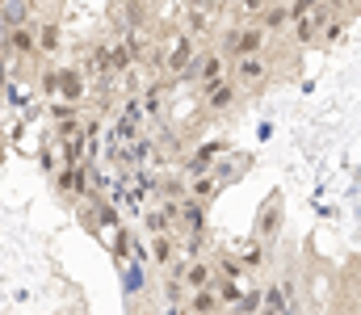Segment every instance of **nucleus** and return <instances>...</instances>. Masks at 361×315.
I'll use <instances>...</instances> for the list:
<instances>
[{"mask_svg":"<svg viewBox=\"0 0 361 315\" xmlns=\"http://www.w3.org/2000/svg\"><path fill=\"white\" fill-rule=\"evenodd\" d=\"M173 257H177V240H173V235H152V265L169 269Z\"/></svg>","mask_w":361,"mask_h":315,"instance_id":"nucleus-15","label":"nucleus"},{"mask_svg":"<svg viewBox=\"0 0 361 315\" xmlns=\"http://www.w3.org/2000/svg\"><path fill=\"white\" fill-rule=\"evenodd\" d=\"M47 93H59L63 105L85 101V72L80 68H59L55 76H47Z\"/></svg>","mask_w":361,"mask_h":315,"instance_id":"nucleus-2","label":"nucleus"},{"mask_svg":"<svg viewBox=\"0 0 361 315\" xmlns=\"http://www.w3.org/2000/svg\"><path fill=\"white\" fill-rule=\"evenodd\" d=\"M261 307H265V290H244V299H240V307H235V311H240V315H257Z\"/></svg>","mask_w":361,"mask_h":315,"instance_id":"nucleus-17","label":"nucleus"},{"mask_svg":"<svg viewBox=\"0 0 361 315\" xmlns=\"http://www.w3.org/2000/svg\"><path fill=\"white\" fill-rule=\"evenodd\" d=\"M214 190H219V177H197V181H193V185H189V198H193V202H202V206H206V202H210V198H214Z\"/></svg>","mask_w":361,"mask_h":315,"instance_id":"nucleus-16","label":"nucleus"},{"mask_svg":"<svg viewBox=\"0 0 361 315\" xmlns=\"http://www.w3.org/2000/svg\"><path fill=\"white\" fill-rule=\"evenodd\" d=\"M336 4H357V0H336Z\"/></svg>","mask_w":361,"mask_h":315,"instance_id":"nucleus-21","label":"nucleus"},{"mask_svg":"<svg viewBox=\"0 0 361 315\" xmlns=\"http://www.w3.org/2000/svg\"><path fill=\"white\" fill-rule=\"evenodd\" d=\"M261 311H265V315H281V311H286V290H277V286L265 290V307H261Z\"/></svg>","mask_w":361,"mask_h":315,"instance_id":"nucleus-19","label":"nucleus"},{"mask_svg":"<svg viewBox=\"0 0 361 315\" xmlns=\"http://www.w3.org/2000/svg\"><path fill=\"white\" fill-rule=\"evenodd\" d=\"M265 34H281L286 25H290V4H269L265 13H261V21H257Z\"/></svg>","mask_w":361,"mask_h":315,"instance_id":"nucleus-14","label":"nucleus"},{"mask_svg":"<svg viewBox=\"0 0 361 315\" xmlns=\"http://www.w3.org/2000/svg\"><path fill=\"white\" fill-rule=\"evenodd\" d=\"M114 4H130V0H114Z\"/></svg>","mask_w":361,"mask_h":315,"instance_id":"nucleus-22","label":"nucleus"},{"mask_svg":"<svg viewBox=\"0 0 361 315\" xmlns=\"http://www.w3.org/2000/svg\"><path fill=\"white\" fill-rule=\"evenodd\" d=\"M227 315H240V311H227Z\"/></svg>","mask_w":361,"mask_h":315,"instance_id":"nucleus-24","label":"nucleus"},{"mask_svg":"<svg viewBox=\"0 0 361 315\" xmlns=\"http://www.w3.org/2000/svg\"><path fill=\"white\" fill-rule=\"evenodd\" d=\"M55 190L68 194V198H89V177H85V164H63L55 173Z\"/></svg>","mask_w":361,"mask_h":315,"instance_id":"nucleus-9","label":"nucleus"},{"mask_svg":"<svg viewBox=\"0 0 361 315\" xmlns=\"http://www.w3.org/2000/svg\"><path fill=\"white\" fill-rule=\"evenodd\" d=\"M231 80H235L240 89H257V85H265V80H269V59H265V55L235 59V63H231Z\"/></svg>","mask_w":361,"mask_h":315,"instance_id":"nucleus-6","label":"nucleus"},{"mask_svg":"<svg viewBox=\"0 0 361 315\" xmlns=\"http://www.w3.org/2000/svg\"><path fill=\"white\" fill-rule=\"evenodd\" d=\"M357 8H361V0H357Z\"/></svg>","mask_w":361,"mask_h":315,"instance_id":"nucleus-25","label":"nucleus"},{"mask_svg":"<svg viewBox=\"0 0 361 315\" xmlns=\"http://www.w3.org/2000/svg\"><path fill=\"white\" fill-rule=\"evenodd\" d=\"M177 223L189 231V248L197 252V244H202V231H206V210H202V202L185 198V202L177 206Z\"/></svg>","mask_w":361,"mask_h":315,"instance_id":"nucleus-7","label":"nucleus"},{"mask_svg":"<svg viewBox=\"0 0 361 315\" xmlns=\"http://www.w3.org/2000/svg\"><path fill=\"white\" fill-rule=\"evenodd\" d=\"M4 51H13V55H38V30H34V21H25V25H13L8 34H4Z\"/></svg>","mask_w":361,"mask_h":315,"instance_id":"nucleus-10","label":"nucleus"},{"mask_svg":"<svg viewBox=\"0 0 361 315\" xmlns=\"http://www.w3.org/2000/svg\"><path fill=\"white\" fill-rule=\"evenodd\" d=\"M265 8H269V0H235V17H257L261 21Z\"/></svg>","mask_w":361,"mask_h":315,"instance_id":"nucleus-18","label":"nucleus"},{"mask_svg":"<svg viewBox=\"0 0 361 315\" xmlns=\"http://www.w3.org/2000/svg\"><path fill=\"white\" fill-rule=\"evenodd\" d=\"M173 278H177L189 295H193V290H210V286H214V261H206V257H189L185 269L173 273Z\"/></svg>","mask_w":361,"mask_h":315,"instance_id":"nucleus-5","label":"nucleus"},{"mask_svg":"<svg viewBox=\"0 0 361 315\" xmlns=\"http://www.w3.org/2000/svg\"><path fill=\"white\" fill-rule=\"evenodd\" d=\"M319 4H324V0H290V21H302V17H311Z\"/></svg>","mask_w":361,"mask_h":315,"instance_id":"nucleus-20","label":"nucleus"},{"mask_svg":"<svg viewBox=\"0 0 361 315\" xmlns=\"http://www.w3.org/2000/svg\"><path fill=\"white\" fill-rule=\"evenodd\" d=\"M34 30H38V55H55L59 51V38H63L59 21L55 17H42V21H34Z\"/></svg>","mask_w":361,"mask_h":315,"instance_id":"nucleus-11","label":"nucleus"},{"mask_svg":"<svg viewBox=\"0 0 361 315\" xmlns=\"http://www.w3.org/2000/svg\"><path fill=\"white\" fill-rule=\"evenodd\" d=\"M235 101H240V85L231 76H223V80H214V85L202 89V109L206 113H227Z\"/></svg>","mask_w":361,"mask_h":315,"instance_id":"nucleus-3","label":"nucleus"},{"mask_svg":"<svg viewBox=\"0 0 361 315\" xmlns=\"http://www.w3.org/2000/svg\"><path fill=\"white\" fill-rule=\"evenodd\" d=\"M185 307L189 315H219L223 311V303H219V290L210 286V290H193L189 299H185Z\"/></svg>","mask_w":361,"mask_h":315,"instance_id":"nucleus-12","label":"nucleus"},{"mask_svg":"<svg viewBox=\"0 0 361 315\" xmlns=\"http://www.w3.org/2000/svg\"><path fill=\"white\" fill-rule=\"evenodd\" d=\"M227 55L223 51H197V59H193V68H189V76L206 89V85H214V80H223L227 76Z\"/></svg>","mask_w":361,"mask_h":315,"instance_id":"nucleus-4","label":"nucleus"},{"mask_svg":"<svg viewBox=\"0 0 361 315\" xmlns=\"http://www.w3.org/2000/svg\"><path fill=\"white\" fill-rule=\"evenodd\" d=\"M265 30L252 21V25H231L223 38H219V51L227 55V63H235V59H248V55H261V47H265Z\"/></svg>","mask_w":361,"mask_h":315,"instance_id":"nucleus-1","label":"nucleus"},{"mask_svg":"<svg viewBox=\"0 0 361 315\" xmlns=\"http://www.w3.org/2000/svg\"><path fill=\"white\" fill-rule=\"evenodd\" d=\"M219 152H223L219 143H206V147H197V152L189 156L185 173H189V177H202V173H210V168H214V156H219Z\"/></svg>","mask_w":361,"mask_h":315,"instance_id":"nucleus-13","label":"nucleus"},{"mask_svg":"<svg viewBox=\"0 0 361 315\" xmlns=\"http://www.w3.org/2000/svg\"><path fill=\"white\" fill-rule=\"evenodd\" d=\"M277 4H290V0H277Z\"/></svg>","mask_w":361,"mask_h":315,"instance_id":"nucleus-23","label":"nucleus"},{"mask_svg":"<svg viewBox=\"0 0 361 315\" xmlns=\"http://www.w3.org/2000/svg\"><path fill=\"white\" fill-rule=\"evenodd\" d=\"M193 59H197L193 38H189V34H177V38H173V47H169V55H164V68H169L173 76H189Z\"/></svg>","mask_w":361,"mask_h":315,"instance_id":"nucleus-8","label":"nucleus"}]
</instances>
